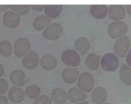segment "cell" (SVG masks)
<instances>
[{
    "mask_svg": "<svg viewBox=\"0 0 131 104\" xmlns=\"http://www.w3.org/2000/svg\"><path fill=\"white\" fill-rule=\"evenodd\" d=\"M128 26L124 22H113L111 23L107 28V33L112 39H118L124 36L128 32Z\"/></svg>",
    "mask_w": 131,
    "mask_h": 104,
    "instance_id": "7a4b0ae2",
    "label": "cell"
},
{
    "mask_svg": "<svg viewBox=\"0 0 131 104\" xmlns=\"http://www.w3.org/2000/svg\"><path fill=\"white\" fill-rule=\"evenodd\" d=\"M62 34V26L59 23H52L43 32V36L47 40H57Z\"/></svg>",
    "mask_w": 131,
    "mask_h": 104,
    "instance_id": "52a82bcc",
    "label": "cell"
},
{
    "mask_svg": "<svg viewBox=\"0 0 131 104\" xmlns=\"http://www.w3.org/2000/svg\"><path fill=\"white\" fill-rule=\"evenodd\" d=\"M53 104H59V103H53Z\"/></svg>",
    "mask_w": 131,
    "mask_h": 104,
    "instance_id": "8d00e7d4",
    "label": "cell"
},
{
    "mask_svg": "<svg viewBox=\"0 0 131 104\" xmlns=\"http://www.w3.org/2000/svg\"><path fill=\"white\" fill-rule=\"evenodd\" d=\"M31 44L27 38L17 39L13 45V53L17 57H24L30 51Z\"/></svg>",
    "mask_w": 131,
    "mask_h": 104,
    "instance_id": "5b68a950",
    "label": "cell"
},
{
    "mask_svg": "<svg viewBox=\"0 0 131 104\" xmlns=\"http://www.w3.org/2000/svg\"><path fill=\"white\" fill-rule=\"evenodd\" d=\"M50 98L54 103L63 104L67 100V94L62 88H55L52 91Z\"/></svg>",
    "mask_w": 131,
    "mask_h": 104,
    "instance_id": "d6986e66",
    "label": "cell"
},
{
    "mask_svg": "<svg viewBox=\"0 0 131 104\" xmlns=\"http://www.w3.org/2000/svg\"><path fill=\"white\" fill-rule=\"evenodd\" d=\"M62 9L63 7L62 5H60V4H56V5H45L44 7L45 16H47L50 19L57 18L61 13Z\"/></svg>",
    "mask_w": 131,
    "mask_h": 104,
    "instance_id": "7402d4cb",
    "label": "cell"
},
{
    "mask_svg": "<svg viewBox=\"0 0 131 104\" xmlns=\"http://www.w3.org/2000/svg\"><path fill=\"white\" fill-rule=\"evenodd\" d=\"M119 63H120V61H119L118 57L113 53H105L101 57L100 66L105 71H108V72L115 71L118 68Z\"/></svg>",
    "mask_w": 131,
    "mask_h": 104,
    "instance_id": "3957f363",
    "label": "cell"
},
{
    "mask_svg": "<svg viewBox=\"0 0 131 104\" xmlns=\"http://www.w3.org/2000/svg\"><path fill=\"white\" fill-rule=\"evenodd\" d=\"M61 61L69 67H76L81 61L80 54L73 49H67L61 54Z\"/></svg>",
    "mask_w": 131,
    "mask_h": 104,
    "instance_id": "277c9868",
    "label": "cell"
},
{
    "mask_svg": "<svg viewBox=\"0 0 131 104\" xmlns=\"http://www.w3.org/2000/svg\"><path fill=\"white\" fill-rule=\"evenodd\" d=\"M39 56L35 51H30L22 58V65L28 70L35 69L39 64Z\"/></svg>",
    "mask_w": 131,
    "mask_h": 104,
    "instance_id": "ba28073f",
    "label": "cell"
},
{
    "mask_svg": "<svg viewBox=\"0 0 131 104\" xmlns=\"http://www.w3.org/2000/svg\"><path fill=\"white\" fill-rule=\"evenodd\" d=\"M102 104H111V103H109V102H104V103H102Z\"/></svg>",
    "mask_w": 131,
    "mask_h": 104,
    "instance_id": "d590c367",
    "label": "cell"
},
{
    "mask_svg": "<svg viewBox=\"0 0 131 104\" xmlns=\"http://www.w3.org/2000/svg\"><path fill=\"white\" fill-rule=\"evenodd\" d=\"M129 46L130 39L127 35H124L116 39L114 44V51L116 53V55L119 57H125L129 52Z\"/></svg>",
    "mask_w": 131,
    "mask_h": 104,
    "instance_id": "8992f818",
    "label": "cell"
},
{
    "mask_svg": "<svg viewBox=\"0 0 131 104\" xmlns=\"http://www.w3.org/2000/svg\"><path fill=\"white\" fill-rule=\"evenodd\" d=\"M41 89L40 88L36 85H30L26 87L25 90V94L30 99H36L40 96Z\"/></svg>",
    "mask_w": 131,
    "mask_h": 104,
    "instance_id": "d4e9b609",
    "label": "cell"
},
{
    "mask_svg": "<svg viewBox=\"0 0 131 104\" xmlns=\"http://www.w3.org/2000/svg\"><path fill=\"white\" fill-rule=\"evenodd\" d=\"M74 47L75 48V51L80 53V55H84L87 53L90 48V43L87 38L85 37H80L75 41Z\"/></svg>",
    "mask_w": 131,
    "mask_h": 104,
    "instance_id": "ac0fdd59",
    "label": "cell"
},
{
    "mask_svg": "<svg viewBox=\"0 0 131 104\" xmlns=\"http://www.w3.org/2000/svg\"><path fill=\"white\" fill-rule=\"evenodd\" d=\"M13 52L12 44L8 40L0 41V55L3 57H9Z\"/></svg>",
    "mask_w": 131,
    "mask_h": 104,
    "instance_id": "cb8c5ba5",
    "label": "cell"
},
{
    "mask_svg": "<svg viewBox=\"0 0 131 104\" xmlns=\"http://www.w3.org/2000/svg\"><path fill=\"white\" fill-rule=\"evenodd\" d=\"M108 16L114 22H121L126 16V10L122 5H111L108 7Z\"/></svg>",
    "mask_w": 131,
    "mask_h": 104,
    "instance_id": "30bf717a",
    "label": "cell"
},
{
    "mask_svg": "<svg viewBox=\"0 0 131 104\" xmlns=\"http://www.w3.org/2000/svg\"><path fill=\"white\" fill-rule=\"evenodd\" d=\"M11 11L14 12L17 15H26L29 12L30 6L29 5H9Z\"/></svg>",
    "mask_w": 131,
    "mask_h": 104,
    "instance_id": "484cf974",
    "label": "cell"
},
{
    "mask_svg": "<svg viewBox=\"0 0 131 104\" xmlns=\"http://www.w3.org/2000/svg\"><path fill=\"white\" fill-rule=\"evenodd\" d=\"M121 82L126 86H131V68L128 65H123L119 72Z\"/></svg>",
    "mask_w": 131,
    "mask_h": 104,
    "instance_id": "603a6c76",
    "label": "cell"
},
{
    "mask_svg": "<svg viewBox=\"0 0 131 104\" xmlns=\"http://www.w3.org/2000/svg\"><path fill=\"white\" fill-rule=\"evenodd\" d=\"M130 45H131V39H130Z\"/></svg>",
    "mask_w": 131,
    "mask_h": 104,
    "instance_id": "74e56055",
    "label": "cell"
},
{
    "mask_svg": "<svg viewBox=\"0 0 131 104\" xmlns=\"http://www.w3.org/2000/svg\"><path fill=\"white\" fill-rule=\"evenodd\" d=\"M8 89H9V85H8V83L5 79L0 78V94H4L7 92H8Z\"/></svg>",
    "mask_w": 131,
    "mask_h": 104,
    "instance_id": "83f0119b",
    "label": "cell"
},
{
    "mask_svg": "<svg viewBox=\"0 0 131 104\" xmlns=\"http://www.w3.org/2000/svg\"><path fill=\"white\" fill-rule=\"evenodd\" d=\"M126 62L128 66L131 68V49L129 50V52L126 54Z\"/></svg>",
    "mask_w": 131,
    "mask_h": 104,
    "instance_id": "f546056e",
    "label": "cell"
},
{
    "mask_svg": "<svg viewBox=\"0 0 131 104\" xmlns=\"http://www.w3.org/2000/svg\"><path fill=\"white\" fill-rule=\"evenodd\" d=\"M9 7L8 5H0V12H5Z\"/></svg>",
    "mask_w": 131,
    "mask_h": 104,
    "instance_id": "1f68e13d",
    "label": "cell"
},
{
    "mask_svg": "<svg viewBox=\"0 0 131 104\" xmlns=\"http://www.w3.org/2000/svg\"><path fill=\"white\" fill-rule=\"evenodd\" d=\"M4 74V68L2 64H0V78H2V76H3Z\"/></svg>",
    "mask_w": 131,
    "mask_h": 104,
    "instance_id": "836d02e7",
    "label": "cell"
},
{
    "mask_svg": "<svg viewBox=\"0 0 131 104\" xmlns=\"http://www.w3.org/2000/svg\"><path fill=\"white\" fill-rule=\"evenodd\" d=\"M0 104H8V98L3 94H0Z\"/></svg>",
    "mask_w": 131,
    "mask_h": 104,
    "instance_id": "4dcf8cb0",
    "label": "cell"
},
{
    "mask_svg": "<svg viewBox=\"0 0 131 104\" xmlns=\"http://www.w3.org/2000/svg\"><path fill=\"white\" fill-rule=\"evenodd\" d=\"M67 99L71 102L76 103V102H80L84 101V99L87 98L86 94L80 91L78 88L73 87V88L69 89L67 91Z\"/></svg>",
    "mask_w": 131,
    "mask_h": 104,
    "instance_id": "2e32d148",
    "label": "cell"
},
{
    "mask_svg": "<svg viewBox=\"0 0 131 104\" xmlns=\"http://www.w3.org/2000/svg\"><path fill=\"white\" fill-rule=\"evenodd\" d=\"M8 98L14 103H20L25 98V91L17 86H12L8 89Z\"/></svg>",
    "mask_w": 131,
    "mask_h": 104,
    "instance_id": "5bb4252c",
    "label": "cell"
},
{
    "mask_svg": "<svg viewBox=\"0 0 131 104\" xmlns=\"http://www.w3.org/2000/svg\"><path fill=\"white\" fill-rule=\"evenodd\" d=\"M94 85H95L94 77L92 74L89 72L82 73L77 80V88L84 93L92 92Z\"/></svg>",
    "mask_w": 131,
    "mask_h": 104,
    "instance_id": "6da1fadb",
    "label": "cell"
},
{
    "mask_svg": "<svg viewBox=\"0 0 131 104\" xmlns=\"http://www.w3.org/2000/svg\"><path fill=\"white\" fill-rule=\"evenodd\" d=\"M90 14H91L94 18L102 20L105 18L106 15L108 14V7L106 5H92L90 7Z\"/></svg>",
    "mask_w": 131,
    "mask_h": 104,
    "instance_id": "e0dca14e",
    "label": "cell"
},
{
    "mask_svg": "<svg viewBox=\"0 0 131 104\" xmlns=\"http://www.w3.org/2000/svg\"><path fill=\"white\" fill-rule=\"evenodd\" d=\"M80 76L79 70L75 67H67L65 68L61 73V77H62L64 82L67 84H74L78 80Z\"/></svg>",
    "mask_w": 131,
    "mask_h": 104,
    "instance_id": "7c38bea8",
    "label": "cell"
},
{
    "mask_svg": "<svg viewBox=\"0 0 131 104\" xmlns=\"http://www.w3.org/2000/svg\"><path fill=\"white\" fill-rule=\"evenodd\" d=\"M101 56L96 53H89L85 58V65L91 70H96L100 66Z\"/></svg>",
    "mask_w": 131,
    "mask_h": 104,
    "instance_id": "ffe728a7",
    "label": "cell"
},
{
    "mask_svg": "<svg viewBox=\"0 0 131 104\" xmlns=\"http://www.w3.org/2000/svg\"><path fill=\"white\" fill-rule=\"evenodd\" d=\"M26 74L20 70H15L10 74V80L15 86L21 87L25 85Z\"/></svg>",
    "mask_w": 131,
    "mask_h": 104,
    "instance_id": "44dd1931",
    "label": "cell"
},
{
    "mask_svg": "<svg viewBox=\"0 0 131 104\" xmlns=\"http://www.w3.org/2000/svg\"><path fill=\"white\" fill-rule=\"evenodd\" d=\"M30 7H31L34 11H36V12H41L42 10L44 9L45 5H31Z\"/></svg>",
    "mask_w": 131,
    "mask_h": 104,
    "instance_id": "f1b7e54d",
    "label": "cell"
},
{
    "mask_svg": "<svg viewBox=\"0 0 131 104\" xmlns=\"http://www.w3.org/2000/svg\"><path fill=\"white\" fill-rule=\"evenodd\" d=\"M125 10H126V13H128L129 16H131V5H130V4H129V5H127Z\"/></svg>",
    "mask_w": 131,
    "mask_h": 104,
    "instance_id": "d6a6232c",
    "label": "cell"
},
{
    "mask_svg": "<svg viewBox=\"0 0 131 104\" xmlns=\"http://www.w3.org/2000/svg\"><path fill=\"white\" fill-rule=\"evenodd\" d=\"M75 104H89V102H86V101H83V102H76Z\"/></svg>",
    "mask_w": 131,
    "mask_h": 104,
    "instance_id": "e575fe53",
    "label": "cell"
},
{
    "mask_svg": "<svg viewBox=\"0 0 131 104\" xmlns=\"http://www.w3.org/2000/svg\"><path fill=\"white\" fill-rule=\"evenodd\" d=\"M52 24L51 19L45 15H40L34 19L32 22V26L37 31L44 30Z\"/></svg>",
    "mask_w": 131,
    "mask_h": 104,
    "instance_id": "9a60e30c",
    "label": "cell"
},
{
    "mask_svg": "<svg viewBox=\"0 0 131 104\" xmlns=\"http://www.w3.org/2000/svg\"><path fill=\"white\" fill-rule=\"evenodd\" d=\"M107 99V91L102 86L94 88L91 93V100L95 104H102Z\"/></svg>",
    "mask_w": 131,
    "mask_h": 104,
    "instance_id": "8fae6325",
    "label": "cell"
},
{
    "mask_svg": "<svg viewBox=\"0 0 131 104\" xmlns=\"http://www.w3.org/2000/svg\"><path fill=\"white\" fill-rule=\"evenodd\" d=\"M20 16L12 11H7L3 16V23L7 28H16L20 24Z\"/></svg>",
    "mask_w": 131,
    "mask_h": 104,
    "instance_id": "9c48e42d",
    "label": "cell"
},
{
    "mask_svg": "<svg viewBox=\"0 0 131 104\" xmlns=\"http://www.w3.org/2000/svg\"><path fill=\"white\" fill-rule=\"evenodd\" d=\"M34 104H52V100L50 97L47 96V95L43 94L35 99Z\"/></svg>",
    "mask_w": 131,
    "mask_h": 104,
    "instance_id": "4316f807",
    "label": "cell"
},
{
    "mask_svg": "<svg viewBox=\"0 0 131 104\" xmlns=\"http://www.w3.org/2000/svg\"><path fill=\"white\" fill-rule=\"evenodd\" d=\"M39 63L41 67L46 70H52L57 65V60L54 55L51 53H47L40 58Z\"/></svg>",
    "mask_w": 131,
    "mask_h": 104,
    "instance_id": "4fadbf2b",
    "label": "cell"
}]
</instances>
